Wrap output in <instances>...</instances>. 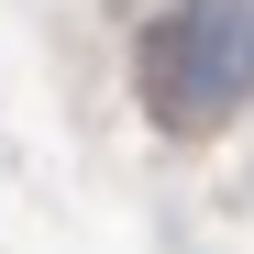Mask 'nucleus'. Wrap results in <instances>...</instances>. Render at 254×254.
<instances>
[{
	"label": "nucleus",
	"mask_w": 254,
	"mask_h": 254,
	"mask_svg": "<svg viewBox=\"0 0 254 254\" xmlns=\"http://www.w3.org/2000/svg\"><path fill=\"white\" fill-rule=\"evenodd\" d=\"M133 77H144L166 133H221L254 100V0H177V11H155Z\"/></svg>",
	"instance_id": "nucleus-1"
}]
</instances>
